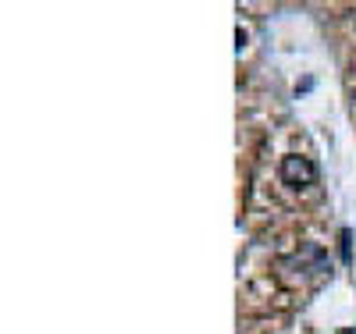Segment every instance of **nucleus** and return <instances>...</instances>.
Here are the masks:
<instances>
[{
  "label": "nucleus",
  "mask_w": 356,
  "mask_h": 334,
  "mask_svg": "<svg viewBox=\"0 0 356 334\" xmlns=\"http://www.w3.org/2000/svg\"><path fill=\"white\" fill-rule=\"evenodd\" d=\"M317 174H321L317 164H314L310 157H300V153H289V157H282V164H278V178L285 181L289 189H296V192L317 185Z\"/></svg>",
  "instance_id": "obj_1"
},
{
  "label": "nucleus",
  "mask_w": 356,
  "mask_h": 334,
  "mask_svg": "<svg viewBox=\"0 0 356 334\" xmlns=\"http://www.w3.org/2000/svg\"><path fill=\"white\" fill-rule=\"evenodd\" d=\"M278 263H282L285 270H289V267H296V274H300V278H307V274H317V278H332V260L324 256L317 246H303L300 253L282 256Z\"/></svg>",
  "instance_id": "obj_2"
},
{
  "label": "nucleus",
  "mask_w": 356,
  "mask_h": 334,
  "mask_svg": "<svg viewBox=\"0 0 356 334\" xmlns=\"http://www.w3.org/2000/svg\"><path fill=\"white\" fill-rule=\"evenodd\" d=\"M342 260L349 263V231L346 228H342Z\"/></svg>",
  "instance_id": "obj_3"
}]
</instances>
